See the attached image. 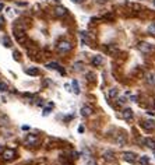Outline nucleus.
<instances>
[{
  "instance_id": "a878e982",
  "label": "nucleus",
  "mask_w": 155,
  "mask_h": 165,
  "mask_svg": "<svg viewBox=\"0 0 155 165\" xmlns=\"http://www.w3.org/2000/svg\"><path fill=\"white\" fill-rule=\"evenodd\" d=\"M140 162H141V164H143V165H147V164H148V162H149V158H148V157H147V155H143V157H141V158H140Z\"/></svg>"
},
{
  "instance_id": "393cba45",
  "label": "nucleus",
  "mask_w": 155,
  "mask_h": 165,
  "mask_svg": "<svg viewBox=\"0 0 155 165\" xmlns=\"http://www.w3.org/2000/svg\"><path fill=\"white\" fill-rule=\"evenodd\" d=\"M7 90H9V86H7L6 82L0 81V91H2V92H4V91H7Z\"/></svg>"
},
{
  "instance_id": "f257e3e1",
  "label": "nucleus",
  "mask_w": 155,
  "mask_h": 165,
  "mask_svg": "<svg viewBox=\"0 0 155 165\" xmlns=\"http://www.w3.org/2000/svg\"><path fill=\"white\" fill-rule=\"evenodd\" d=\"M13 32H14V37H15V39H17V42H18L20 45H25V43H27L28 37H27V34H25L22 25H14Z\"/></svg>"
},
{
  "instance_id": "72a5a7b5",
  "label": "nucleus",
  "mask_w": 155,
  "mask_h": 165,
  "mask_svg": "<svg viewBox=\"0 0 155 165\" xmlns=\"http://www.w3.org/2000/svg\"><path fill=\"white\" fill-rule=\"evenodd\" d=\"M3 7H4V6H3L2 3H0V10H3Z\"/></svg>"
},
{
  "instance_id": "473e14b6",
  "label": "nucleus",
  "mask_w": 155,
  "mask_h": 165,
  "mask_svg": "<svg viewBox=\"0 0 155 165\" xmlns=\"http://www.w3.org/2000/svg\"><path fill=\"white\" fill-rule=\"evenodd\" d=\"M119 101H120V104H125V102H126V99H125V98H120Z\"/></svg>"
},
{
  "instance_id": "1a4fd4ad",
  "label": "nucleus",
  "mask_w": 155,
  "mask_h": 165,
  "mask_svg": "<svg viewBox=\"0 0 155 165\" xmlns=\"http://www.w3.org/2000/svg\"><path fill=\"white\" fill-rule=\"evenodd\" d=\"M133 116H134V113H133V111H131L130 108H126V109L122 111V118L125 120H131L133 119Z\"/></svg>"
},
{
  "instance_id": "b1692460",
  "label": "nucleus",
  "mask_w": 155,
  "mask_h": 165,
  "mask_svg": "<svg viewBox=\"0 0 155 165\" xmlns=\"http://www.w3.org/2000/svg\"><path fill=\"white\" fill-rule=\"evenodd\" d=\"M73 69H74L76 71H81L82 63H81V62H77V63H74V64H73Z\"/></svg>"
},
{
  "instance_id": "0eeeda50",
  "label": "nucleus",
  "mask_w": 155,
  "mask_h": 165,
  "mask_svg": "<svg viewBox=\"0 0 155 165\" xmlns=\"http://www.w3.org/2000/svg\"><path fill=\"white\" fill-rule=\"evenodd\" d=\"M46 67L48 69H52V70H58L60 74H66L64 69H62V66L59 63H55V62H52V63H48L46 64Z\"/></svg>"
},
{
  "instance_id": "7c9ffc66",
  "label": "nucleus",
  "mask_w": 155,
  "mask_h": 165,
  "mask_svg": "<svg viewBox=\"0 0 155 165\" xmlns=\"http://www.w3.org/2000/svg\"><path fill=\"white\" fill-rule=\"evenodd\" d=\"M3 22H4V18L3 17H0V28H3Z\"/></svg>"
},
{
  "instance_id": "4468645a",
  "label": "nucleus",
  "mask_w": 155,
  "mask_h": 165,
  "mask_svg": "<svg viewBox=\"0 0 155 165\" xmlns=\"http://www.w3.org/2000/svg\"><path fill=\"white\" fill-rule=\"evenodd\" d=\"M115 140H116V143H117L119 146H120V147H123V146H125V144H126V136L123 135V133H120V135H117V136H116V139H115Z\"/></svg>"
},
{
  "instance_id": "7ed1b4c3",
  "label": "nucleus",
  "mask_w": 155,
  "mask_h": 165,
  "mask_svg": "<svg viewBox=\"0 0 155 165\" xmlns=\"http://www.w3.org/2000/svg\"><path fill=\"white\" fill-rule=\"evenodd\" d=\"M15 157H17V153H15L13 148H4L3 153H2V158L4 159V161H13V159H15Z\"/></svg>"
},
{
  "instance_id": "2eb2a0df",
  "label": "nucleus",
  "mask_w": 155,
  "mask_h": 165,
  "mask_svg": "<svg viewBox=\"0 0 155 165\" xmlns=\"http://www.w3.org/2000/svg\"><path fill=\"white\" fill-rule=\"evenodd\" d=\"M106 52L110 53V55H116V53H119V48L116 45H108L106 46Z\"/></svg>"
},
{
  "instance_id": "f03ea898",
  "label": "nucleus",
  "mask_w": 155,
  "mask_h": 165,
  "mask_svg": "<svg viewBox=\"0 0 155 165\" xmlns=\"http://www.w3.org/2000/svg\"><path fill=\"white\" fill-rule=\"evenodd\" d=\"M71 49H73V45H71V42H69V41H60V42H58V45H56V50H58V53H60V55L69 53Z\"/></svg>"
},
{
  "instance_id": "f3484780",
  "label": "nucleus",
  "mask_w": 155,
  "mask_h": 165,
  "mask_svg": "<svg viewBox=\"0 0 155 165\" xmlns=\"http://www.w3.org/2000/svg\"><path fill=\"white\" fill-rule=\"evenodd\" d=\"M25 73L30 74V76H39V69H38V67H30V69H25Z\"/></svg>"
},
{
  "instance_id": "ddd939ff",
  "label": "nucleus",
  "mask_w": 155,
  "mask_h": 165,
  "mask_svg": "<svg viewBox=\"0 0 155 165\" xmlns=\"http://www.w3.org/2000/svg\"><path fill=\"white\" fill-rule=\"evenodd\" d=\"M145 81H147V84L148 86H155V73H148L145 76Z\"/></svg>"
},
{
  "instance_id": "412c9836",
  "label": "nucleus",
  "mask_w": 155,
  "mask_h": 165,
  "mask_svg": "<svg viewBox=\"0 0 155 165\" xmlns=\"http://www.w3.org/2000/svg\"><path fill=\"white\" fill-rule=\"evenodd\" d=\"M2 42H3V45L6 46V48H11V39L7 37H3L2 38Z\"/></svg>"
},
{
  "instance_id": "dca6fc26",
  "label": "nucleus",
  "mask_w": 155,
  "mask_h": 165,
  "mask_svg": "<svg viewBox=\"0 0 155 165\" xmlns=\"http://www.w3.org/2000/svg\"><path fill=\"white\" fill-rule=\"evenodd\" d=\"M144 143H145V146L148 147V148H151V150H155V140L151 137H147L145 140H144Z\"/></svg>"
},
{
  "instance_id": "bb28decb",
  "label": "nucleus",
  "mask_w": 155,
  "mask_h": 165,
  "mask_svg": "<svg viewBox=\"0 0 155 165\" xmlns=\"http://www.w3.org/2000/svg\"><path fill=\"white\" fill-rule=\"evenodd\" d=\"M13 56H14V60H20V52L14 50V52H13Z\"/></svg>"
},
{
  "instance_id": "4be33fe9",
  "label": "nucleus",
  "mask_w": 155,
  "mask_h": 165,
  "mask_svg": "<svg viewBox=\"0 0 155 165\" xmlns=\"http://www.w3.org/2000/svg\"><path fill=\"white\" fill-rule=\"evenodd\" d=\"M71 86H73L74 92H76V94H80V87H78V81H77V80H73Z\"/></svg>"
},
{
  "instance_id": "6ab92c4d",
  "label": "nucleus",
  "mask_w": 155,
  "mask_h": 165,
  "mask_svg": "<svg viewBox=\"0 0 155 165\" xmlns=\"http://www.w3.org/2000/svg\"><path fill=\"white\" fill-rule=\"evenodd\" d=\"M105 21H113L115 20V14L113 13H106V14H103V17H102Z\"/></svg>"
},
{
  "instance_id": "9d476101",
  "label": "nucleus",
  "mask_w": 155,
  "mask_h": 165,
  "mask_svg": "<svg viewBox=\"0 0 155 165\" xmlns=\"http://www.w3.org/2000/svg\"><path fill=\"white\" fill-rule=\"evenodd\" d=\"M38 136L35 135H28L27 137H25V144H30V146H35V144L38 143Z\"/></svg>"
},
{
  "instance_id": "f704fd0d",
  "label": "nucleus",
  "mask_w": 155,
  "mask_h": 165,
  "mask_svg": "<svg viewBox=\"0 0 155 165\" xmlns=\"http://www.w3.org/2000/svg\"><path fill=\"white\" fill-rule=\"evenodd\" d=\"M154 6H155V0H154Z\"/></svg>"
},
{
  "instance_id": "2f4dec72",
  "label": "nucleus",
  "mask_w": 155,
  "mask_h": 165,
  "mask_svg": "<svg viewBox=\"0 0 155 165\" xmlns=\"http://www.w3.org/2000/svg\"><path fill=\"white\" fill-rule=\"evenodd\" d=\"M130 99H131V101H137V97H136V95H131Z\"/></svg>"
},
{
  "instance_id": "6e6552de",
  "label": "nucleus",
  "mask_w": 155,
  "mask_h": 165,
  "mask_svg": "<svg viewBox=\"0 0 155 165\" xmlns=\"http://www.w3.org/2000/svg\"><path fill=\"white\" fill-rule=\"evenodd\" d=\"M55 15L56 17H66L67 15V9L64 6H58V7H55Z\"/></svg>"
},
{
  "instance_id": "423d86ee",
  "label": "nucleus",
  "mask_w": 155,
  "mask_h": 165,
  "mask_svg": "<svg viewBox=\"0 0 155 165\" xmlns=\"http://www.w3.org/2000/svg\"><path fill=\"white\" fill-rule=\"evenodd\" d=\"M141 126H143L144 130L151 131V130H154L155 129V122L152 119H147V120H144V122L141 123Z\"/></svg>"
},
{
  "instance_id": "c85d7f7f",
  "label": "nucleus",
  "mask_w": 155,
  "mask_h": 165,
  "mask_svg": "<svg viewBox=\"0 0 155 165\" xmlns=\"http://www.w3.org/2000/svg\"><path fill=\"white\" fill-rule=\"evenodd\" d=\"M49 112H50V109H49V108H46V109L43 111V116H46V115H49Z\"/></svg>"
},
{
  "instance_id": "a211bd4d",
  "label": "nucleus",
  "mask_w": 155,
  "mask_h": 165,
  "mask_svg": "<svg viewBox=\"0 0 155 165\" xmlns=\"http://www.w3.org/2000/svg\"><path fill=\"white\" fill-rule=\"evenodd\" d=\"M103 155V158L105 159H108V161H112V159H115V153H113V151H105V153L102 154Z\"/></svg>"
},
{
  "instance_id": "5701e85b",
  "label": "nucleus",
  "mask_w": 155,
  "mask_h": 165,
  "mask_svg": "<svg viewBox=\"0 0 155 165\" xmlns=\"http://www.w3.org/2000/svg\"><path fill=\"white\" fill-rule=\"evenodd\" d=\"M148 34L155 35V21H154V22H151V24L148 25Z\"/></svg>"
},
{
  "instance_id": "9b49d317",
  "label": "nucleus",
  "mask_w": 155,
  "mask_h": 165,
  "mask_svg": "<svg viewBox=\"0 0 155 165\" xmlns=\"http://www.w3.org/2000/svg\"><path fill=\"white\" fill-rule=\"evenodd\" d=\"M92 113H94V109H92L91 107H88V105H84V107L81 108V115L82 116L88 118V116H91Z\"/></svg>"
},
{
  "instance_id": "39448f33",
  "label": "nucleus",
  "mask_w": 155,
  "mask_h": 165,
  "mask_svg": "<svg viewBox=\"0 0 155 165\" xmlns=\"http://www.w3.org/2000/svg\"><path fill=\"white\" fill-rule=\"evenodd\" d=\"M122 158L125 159V161L130 162V164H134V162L137 161V154L133 153V151H126V153L122 154Z\"/></svg>"
},
{
  "instance_id": "aec40b11",
  "label": "nucleus",
  "mask_w": 155,
  "mask_h": 165,
  "mask_svg": "<svg viewBox=\"0 0 155 165\" xmlns=\"http://www.w3.org/2000/svg\"><path fill=\"white\" fill-rule=\"evenodd\" d=\"M117 94H119V90L115 87V88H110V90H109V92H108V97L112 99V98H115Z\"/></svg>"
},
{
  "instance_id": "c756f323",
  "label": "nucleus",
  "mask_w": 155,
  "mask_h": 165,
  "mask_svg": "<svg viewBox=\"0 0 155 165\" xmlns=\"http://www.w3.org/2000/svg\"><path fill=\"white\" fill-rule=\"evenodd\" d=\"M95 2H97V3H99V4H103V3H106L108 0H95Z\"/></svg>"
},
{
  "instance_id": "f8f14e48",
  "label": "nucleus",
  "mask_w": 155,
  "mask_h": 165,
  "mask_svg": "<svg viewBox=\"0 0 155 165\" xmlns=\"http://www.w3.org/2000/svg\"><path fill=\"white\" fill-rule=\"evenodd\" d=\"M92 66H97V67H99V66H102L103 64V58L102 56H94L91 60Z\"/></svg>"
},
{
  "instance_id": "20e7f679",
  "label": "nucleus",
  "mask_w": 155,
  "mask_h": 165,
  "mask_svg": "<svg viewBox=\"0 0 155 165\" xmlns=\"http://www.w3.org/2000/svg\"><path fill=\"white\" fill-rule=\"evenodd\" d=\"M137 48H138V50H140V52L145 53V55H149V53H152V50H154L152 45H151V43H148V42H138Z\"/></svg>"
},
{
  "instance_id": "cd10ccee",
  "label": "nucleus",
  "mask_w": 155,
  "mask_h": 165,
  "mask_svg": "<svg viewBox=\"0 0 155 165\" xmlns=\"http://www.w3.org/2000/svg\"><path fill=\"white\" fill-rule=\"evenodd\" d=\"M73 3H76V4H81V3H84L85 0H71Z\"/></svg>"
}]
</instances>
